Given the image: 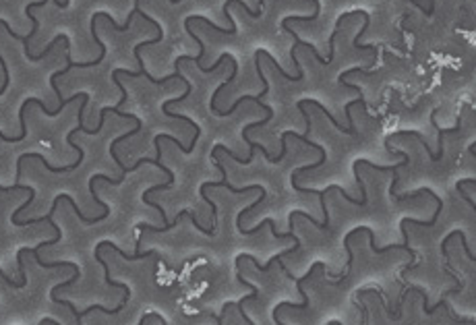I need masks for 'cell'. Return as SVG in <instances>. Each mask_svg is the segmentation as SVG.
Listing matches in <instances>:
<instances>
[{
  "instance_id": "cell-1",
  "label": "cell",
  "mask_w": 476,
  "mask_h": 325,
  "mask_svg": "<svg viewBox=\"0 0 476 325\" xmlns=\"http://www.w3.org/2000/svg\"><path fill=\"white\" fill-rule=\"evenodd\" d=\"M186 213H188V211H186V209H182L180 213L176 215V220H174V222H168V224L164 226V228H155V226H151V224H139L137 228H139V230H149V232H168V230L176 228V226H178V222L182 220V215H186Z\"/></svg>"
},
{
  "instance_id": "cell-2",
  "label": "cell",
  "mask_w": 476,
  "mask_h": 325,
  "mask_svg": "<svg viewBox=\"0 0 476 325\" xmlns=\"http://www.w3.org/2000/svg\"><path fill=\"white\" fill-rule=\"evenodd\" d=\"M398 182H400V176H398V172H393L391 186H389V195H391V197H395V189H398Z\"/></svg>"
},
{
  "instance_id": "cell-3",
  "label": "cell",
  "mask_w": 476,
  "mask_h": 325,
  "mask_svg": "<svg viewBox=\"0 0 476 325\" xmlns=\"http://www.w3.org/2000/svg\"><path fill=\"white\" fill-rule=\"evenodd\" d=\"M39 323H42V325H48V323H50V325H60V323H58L56 319H42Z\"/></svg>"
}]
</instances>
